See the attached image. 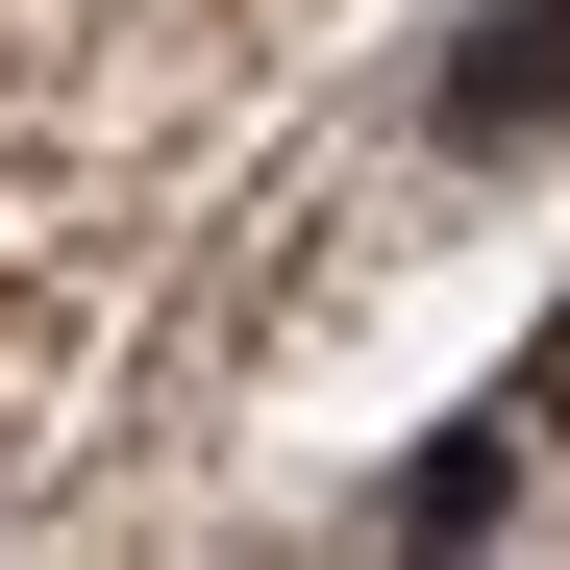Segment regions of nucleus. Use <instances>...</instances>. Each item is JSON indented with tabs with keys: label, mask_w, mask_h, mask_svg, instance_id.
Instances as JSON below:
<instances>
[{
	"label": "nucleus",
	"mask_w": 570,
	"mask_h": 570,
	"mask_svg": "<svg viewBox=\"0 0 570 570\" xmlns=\"http://www.w3.org/2000/svg\"><path fill=\"white\" fill-rule=\"evenodd\" d=\"M570 125V0H471L446 26V149H546Z\"/></svg>",
	"instance_id": "f257e3e1"
},
{
	"label": "nucleus",
	"mask_w": 570,
	"mask_h": 570,
	"mask_svg": "<svg viewBox=\"0 0 570 570\" xmlns=\"http://www.w3.org/2000/svg\"><path fill=\"white\" fill-rule=\"evenodd\" d=\"M471 521H521V422H446V446H397V546H471Z\"/></svg>",
	"instance_id": "f03ea898"
}]
</instances>
